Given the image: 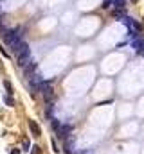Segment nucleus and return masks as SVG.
Segmentation results:
<instances>
[{"mask_svg": "<svg viewBox=\"0 0 144 154\" xmlns=\"http://www.w3.org/2000/svg\"><path fill=\"white\" fill-rule=\"evenodd\" d=\"M112 14H114V18H121V20L126 16V14H124V9H117V7L112 11Z\"/></svg>", "mask_w": 144, "mask_h": 154, "instance_id": "nucleus-8", "label": "nucleus"}, {"mask_svg": "<svg viewBox=\"0 0 144 154\" xmlns=\"http://www.w3.org/2000/svg\"><path fill=\"white\" fill-rule=\"evenodd\" d=\"M141 54H142V56H144V50H142V52H141Z\"/></svg>", "mask_w": 144, "mask_h": 154, "instance_id": "nucleus-19", "label": "nucleus"}, {"mask_svg": "<svg viewBox=\"0 0 144 154\" xmlns=\"http://www.w3.org/2000/svg\"><path fill=\"white\" fill-rule=\"evenodd\" d=\"M4 102H5L7 106L13 108V106H14V99H13V95H5V97H4Z\"/></svg>", "mask_w": 144, "mask_h": 154, "instance_id": "nucleus-13", "label": "nucleus"}, {"mask_svg": "<svg viewBox=\"0 0 144 154\" xmlns=\"http://www.w3.org/2000/svg\"><path fill=\"white\" fill-rule=\"evenodd\" d=\"M36 70V63H29L25 68H23V72H25V77H31V74Z\"/></svg>", "mask_w": 144, "mask_h": 154, "instance_id": "nucleus-7", "label": "nucleus"}, {"mask_svg": "<svg viewBox=\"0 0 144 154\" xmlns=\"http://www.w3.org/2000/svg\"><path fill=\"white\" fill-rule=\"evenodd\" d=\"M51 124H52V129L60 135V131H61V126H60V122L56 120V118H51Z\"/></svg>", "mask_w": 144, "mask_h": 154, "instance_id": "nucleus-10", "label": "nucleus"}, {"mask_svg": "<svg viewBox=\"0 0 144 154\" xmlns=\"http://www.w3.org/2000/svg\"><path fill=\"white\" fill-rule=\"evenodd\" d=\"M9 154H22V151H20V149H11Z\"/></svg>", "mask_w": 144, "mask_h": 154, "instance_id": "nucleus-18", "label": "nucleus"}, {"mask_svg": "<svg viewBox=\"0 0 144 154\" xmlns=\"http://www.w3.org/2000/svg\"><path fill=\"white\" fill-rule=\"evenodd\" d=\"M40 92H41V95H43V99L45 100H52V95H54V90H52V86H51V83H45V81H41V84H40Z\"/></svg>", "mask_w": 144, "mask_h": 154, "instance_id": "nucleus-2", "label": "nucleus"}, {"mask_svg": "<svg viewBox=\"0 0 144 154\" xmlns=\"http://www.w3.org/2000/svg\"><path fill=\"white\" fill-rule=\"evenodd\" d=\"M4 86H5V92H7V95H13V93H14V92H13V84H11L7 79L4 81Z\"/></svg>", "mask_w": 144, "mask_h": 154, "instance_id": "nucleus-12", "label": "nucleus"}, {"mask_svg": "<svg viewBox=\"0 0 144 154\" xmlns=\"http://www.w3.org/2000/svg\"><path fill=\"white\" fill-rule=\"evenodd\" d=\"M112 4H114L117 9H124V7H126V0H112Z\"/></svg>", "mask_w": 144, "mask_h": 154, "instance_id": "nucleus-11", "label": "nucleus"}, {"mask_svg": "<svg viewBox=\"0 0 144 154\" xmlns=\"http://www.w3.org/2000/svg\"><path fill=\"white\" fill-rule=\"evenodd\" d=\"M31 154H40V147L38 145H32L31 147Z\"/></svg>", "mask_w": 144, "mask_h": 154, "instance_id": "nucleus-15", "label": "nucleus"}, {"mask_svg": "<svg viewBox=\"0 0 144 154\" xmlns=\"http://www.w3.org/2000/svg\"><path fill=\"white\" fill-rule=\"evenodd\" d=\"M29 52H31L29 45H27L25 41H22V43H20V47L14 50V56H16V57H20V56H23V54H29Z\"/></svg>", "mask_w": 144, "mask_h": 154, "instance_id": "nucleus-4", "label": "nucleus"}, {"mask_svg": "<svg viewBox=\"0 0 144 154\" xmlns=\"http://www.w3.org/2000/svg\"><path fill=\"white\" fill-rule=\"evenodd\" d=\"M130 45H132V48H135V50H139V52H142V50H144V38H141V36H137V38H133Z\"/></svg>", "mask_w": 144, "mask_h": 154, "instance_id": "nucleus-3", "label": "nucleus"}, {"mask_svg": "<svg viewBox=\"0 0 144 154\" xmlns=\"http://www.w3.org/2000/svg\"><path fill=\"white\" fill-rule=\"evenodd\" d=\"M16 61H18V66H20V68H25V66L31 63V52H29V54H23V56H20V57H16Z\"/></svg>", "mask_w": 144, "mask_h": 154, "instance_id": "nucleus-6", "label": "nucleus"}, {"mask_svg": "<svg viewBox=\"0 0 144 154\" xmlns=\"http://www.w3.org/2000/svg\"><path fill=\"white\" fill-rule=\"evenodd\" d=\"M0 14H2V11H0Z\"/></svg>", "mask_w": 144, "mask_h": 154, "instance_id": "nucleus-20", "label": "nucleus"}, {"mask_svg": "<svg viewBox=\"0 0 144 154\" xmlns=\"http://www.w3.org/2000/svg\"><path fill=\"white\" fill-rule=\"evenodd\" d=\"M101 7H103V9H110V7H112V0H105Z\"/></svg>", "mask_w": 144, "mask_h": 154, "instance_id": "nucleus-14", "label": "nucleus"}, {"mask_svg": "<svg viewBox=\"0 0 144 154\" xmlns=\"http://www.w3.org/2000/svg\"><path fill=\"white\" fill-rule=\"evenodd\" d=\"M29 129H31V133H32V136H41V129H40V126H38V122L36 120H29Z\"/></svg>", "mask_w": 144, "mask_h": 154, "instance_id": "nucleus-5", "label": "nucleus"}, {"mask_svg": "<svg viewBox=\"0 0 144 154\" xmlns=\"http://www.w3.org/2000/svg\"><path fill=\"white\" fill-rule=\"evenodd\" d=\"M72 142H74L72 138H67L65 140V153L67 154H72Z\"/></svg>", "mask_w": 144, "mask_h": 154, "instance_id": "nucleus-9", "label": "nucleus"}, {"mask_svg": "<svg viewBox=\"0 0 144 154\" xmlns=\"http://www.w3.org/2000/svg\"><path fill=\"white\" fill-rule=\"evenodd\" d=\"M123 22L128 25V29H130V32H132L133 38H137V36L142 32V25H141L139 22H135V20H132V18H126V16L123 18Z\"/></svg>", "mask_w": 144, "mask_h": 154, "instance_id": "nucleus-1", "label": "nucleus"}, {"mask_svg": "<svg viewBox=\"0 0 144 154\" xmlns=\"http://www.w3.org/2000/svg\"><path fill=\"white\" fill-rule=\"evenodd\" d=\"M22 145H23V149H31V144H29V140H23V142H22Z\"/></svg>", "mask_w": 144, "mask_h": 154, "instance_id": "nucleus-17", "label": "nucleus"}, {"mask_svg": "<svg viewBox=\"0 0 144 154\" xmlns=\"http://www.w3.org/2000/svg\"><path fill=\"white\" fill-rule=\"evenodd\" d=\"M51 145H52V151H54V153H60V149H58V145H56V140H52Z\"/></svg>", "mask_w": 144, "mask_h": 154, "instance_id": "nucleus-16", "label": "nucleus"}]
</instances>
